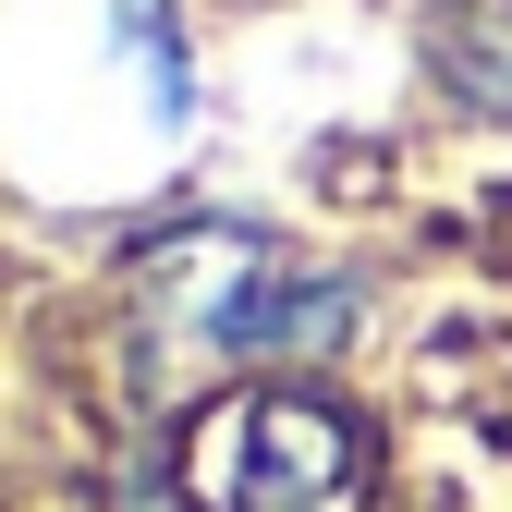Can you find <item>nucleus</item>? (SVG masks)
<instances>
[{
    "label": "nucleus",
    "instance_id": "f257e3e1",
    "mask_svg": "<svg viewBox=\"0 0 512 512\" xmlns=\"http://www.w3.org/2000/svg\"><path fill=\"white\" fill-rule=\"evenodd\" d=\"M208 512H366V476H378V439L354 403L330 391H244L196 427V452H183Z\"/></svg>",
    "mask_w": 512,
    "mask_h": 512
},
{
    "label": "nucleus",
    "instance_id": "f03ea898",
    "mask_svg": "<svg viewBox=\"0 0 512 512\" xmlns=\"http://www.w3.org/2000/svg\"><path fill=\"white\" fill-rule=\"evenodd\" d=\"M439 74L476 110H512V0H464V13L439 25Z\"/></svg>",
    "mask_w": 512,
    "mask_h": 512
}]
</instances>
